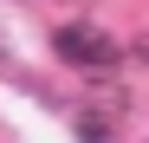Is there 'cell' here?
Wrapping results in <instances>:
<instances>
[{
  "label": "cell",
  "mask_w": 149,
  "mask_h": 143,
  "mask_svg": "<svg viewBox=\"0 0 149 143\" xmlns=\"http://www.w3.org/2000/svg\"><path fill=\"white\" fill-rule=\"evenodd\" d=\"M52 46H58V59H65V65L91 72V78H104V72L123 65V46H117L110 33H97V26H58Z\"/></svg>",
  "instance_id": "6da1fadb"
},
{
  "label": "cell",
  "mask_w": 149,
  "mask_h": 143,
  "mask_svg": "<svg viewBox=\"0 0 149 143\" xmlns=\"http://www.w3.org/2000/svg\"><path fill=\"white\" fill-rule=\"evenodd\" d=\"M78 137H84V143H104V130H97V124H84V130H78Z\"/></svg>",
  "instance_id": "7a4b0ae2"
}]
</instances>
